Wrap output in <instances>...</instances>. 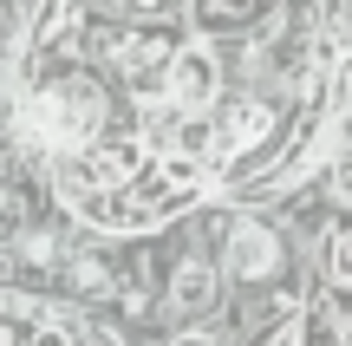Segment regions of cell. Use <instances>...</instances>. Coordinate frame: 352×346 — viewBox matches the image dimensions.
I'll return each instance as SVG.
<instances>
[{
  "label": "cell",
  "mask_w": 352,
  "mask_h": 346,
  "mask_svg": "<svg viewBox=\"0 0 352 346\" xmlns=\"http://www.w3.org/2000/svg\"><path fill=\"white\" fill-rule=\"evenodd\" d=\"M196 190H202L196 170L164 157L157 170H144V177L118 183L111 196H78V209H85L91 222H104V229H151V222L176 216L183 203H196Z\"/></svg>",
  "instance_id": "6da1fadb"
},
{
  "label": "cell",
  "mask_w": 352,
  "mask_h": 346,
  "mask_svg": "<svg viewBox=\"0 0 352 346\" xmlns=\"http://www.w3.org/2000/svg\"><path fill=\"white\" fill-rule=\"evenodd\" d=\"M98 118H104V98L91 78H59V85H46L33 105H26V125H33L39 144H52V151H78V144L98 138Z\"/></svg>",
  "instance_id": "7a4b0ae2"
},
{
  "label": "cell",
  "mask_w": 352,
  "mask_h": 346,
  "mask_svg": "<svg viewBox=\"0 0 352 346\" xmlns=\"http://www.w3.org/2000/svg\"><path fill=\"white\" fill-rule=\"evenodd\" d=\"M215 85H222V72H215V59L202 46H176L170 52V105L189 118H202L215 105Z\"/></svg>",
  "instance_id": "3957f363"
},
{
  "label": "cell",
  "mask_w": 352,
  "mask_h": 346,
  "mask_svg": "<svg viewBox=\"0 0 352 346\" xmlns=\"http://www.w3.org/2000/svg\"><path fill=\"white\" fill-rule=\"evenodd\" d=\"M267 131H274V111H267L261 98H241V105H228V111H222V125H215V151H222V157L254 151Z\"/></svg>",
  "instance_id": "277c9868"
},
{
  "label": "cell",
  "mask_w": 352,
  "mask_h": 346,
  "mask_svg": "<svg viewBox=\"0 0 352 346\" xmlns=\"http://www.w3.org/2000/svg\"><path fill=\"white\" fill-rule=\"evenodd\" d=\"M274 235L261 229V222H241L235 242H228V274H241V281H261V274H274Z\"/></svg>",
  "instance_id": "5b68a950"
},
{
  "label": "cell",
  "mask_w": 352,
  "mask_h": 346,
  "mask_svg": "<svg viewBox=\"0 0 352 346\" xmlns=\"http://www.w3.org/2000/svg\"><path fill=\"white\" fill-rule=\"evenodd\" d=\"M170 52H176V46H164V39H118L111 59L124 65L131 78H138V72H151V59H164V65H170Z\"/></svg>",
  "instance_id": "8992f818"
},
{
  "label": "cell",
  "mask_w": 352,
  "mask_h": 346,
  "mask_svg": "<svg viewBox=\"0 0 352 346\" xmlns=\"http://www.w3.org/2000/svg\"><path fill=\"white\" fill-rule=\"evenodd\" d=\"M333 274H340V281H352V222L333 235Z\"/></svg>",
  "instance_id": "52a82bcc"
},
{
  "label": "cell",
  "mask_w": 352,
  "mask_h": 346,
  "mask_svg": "<svg viewBox=\"0 0 352 346\" xmlns=\"http://www.w3.org/2000/svg\"><path fill=\"white\" fill-rule=\"evenodd\" d=\"M176 294H183V301H202V294H209V281H202V268H183V281H176Z\"/></svg>",
  "instance_id": "ba28073f"
},
{
  "label": "cell",
  "mask_w": 352,
  "mask_h": 346,
  "mask_svg": "<svg viewBox=\"0 0 352 346\" xmlns=\"http://www.w3.org/2000/svg\"><path fill=\"white\" fill-rule=\"evenodd\" d=\"M333 190H340V196H346V203H352V151L340 157V170H333Z\"/></svg>",
  "instance_id": "9c48e42d"
},
{
  "label": "cell",
  "mask_w": 352,
  "mask_h": 346,
  "mask_svg": "<svg viewBox=\"0 0 352 346\" xmlns=\"http://www.w3.org/2000/svg\"><path fill=\"white\" fill-rule=\"evenodd\" d=\"M124 7H131V13H144V20H157V13H164L170 0H124Z\"/></svg>",
  "instance_id": "30bf717a"
},
{
  "label": "cell",
  "mask_w": 352,
  "mask_h": 346,
  "mask_svg": "<svg viewBox=\"0 0 352 346\" xmlns=\"http://www.w3.org/2000/svg\"><path fill=\"white\" fill-rule=\"evenodd\" d=\"M33 346H65V334H52V327H46V334H39Z\"/></svg>",
  "instance_id": "8fae6325"
},
{
  "label": "cell",
  "mask_w": 352,
  "mask_h": 346,
  "mask_svg": "<svg viewBox=\"0 0 352 346\" xmlns=\"http://www.w3.org/2000/svg\"><path fill=\"white\" fill-rule=\"evenodd\" d=\"M176 346H215L209 334H183V340H176Z\"/></svg>",
  "instance_id": "7c38bea8"
}]
</instances>
